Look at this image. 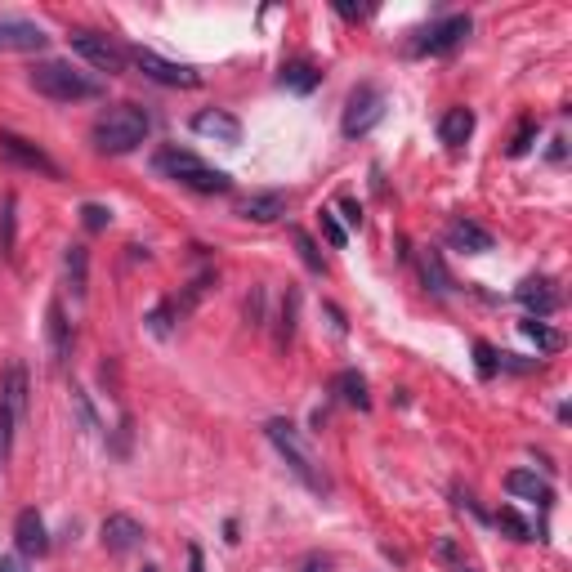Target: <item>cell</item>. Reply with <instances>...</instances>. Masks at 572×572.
<instances>
[{
	"instance_id": "42",
	"label": "cell",
	"mask_w": 572,
	"mask_h": 572,
	"mask_svg": "<svg viewBox=\"0 0 572 572\" xmlns=\"http://www.w3.org/2000/svg\"><path fill=\"white\" fill-rule=\"evenodd\" d=\"M304 572H331V564H327V559H309V564H304Z\"/></svg>"
},
{
	"instance_id": "32",
	"label": "cell",
	"mask_w": 572,
	"mask_h": 572,
	"mask_svg": "<svg viewBox=\"0 0 572 572\" xmlns=\"http://www.w3.org/2000/svg\"><path fill=\"white\" fill-rule=\"evenodd\" d=\"M291 242H295V251H300V260L309 264L313 273H322V255H318V246H313V237L304 233V228H291Z\"/></svg>"
},
{
	"instance_id": "19",
	"label": "cell",
	"mask_w": 572,
	"mask_h": 572,
	"mask_svg": "<svg viewBox=\"0 0 572 572\" xmlns=\"http://www.w3.org/2000/svg\"><path fill=\"white\" fill-rule=\"evenodd\" d=\"M63 282H68V291L76 300H85V291H90V251L81 242H72L63 251Z\"/></svg>"
},
{
	"instance_id": "21",
	"label": "cell",
	"mask_w": 572,
	"mask_h": 572,
	"mask_svg": "<svg viewBox=\"0 0 572 572\" xmlns=\"http://www.w3.org/2000/svg\"><path fill=\"white\" fill-rule=\"evenodd\" d=\"M470 135H474V112L470 108H447L443 121H438V139H443L447 148H461Z\"/></svg>"
},
{
	"instance_id": "15",
	"label": "cell",
	"mask_w": 572,
	"mask_h": 572,
	"mask_svg": "<svg viewBox=\"0 0 572 572\" xmlns=\"http://www.w3.org/2000/svg\"><path fill=\"white\" fill-rule=\"evenodd\" d=\"M286 206H291V197L278 193V188H269V193H251L237 202V215L251 219V224H273V219L286 215Z\"/></svg>"
},
{
	"instance_id": "17",
	"label": "cell",
	"mask_w": 572,
	"mask_h": 572,
	"mask_svg": "<svg viewBox=\"0 0 572 572\" xmlns=\"http://www.w3.org/2000/svg\"><path fill=\"white\" fill-rule=\"evenodd\" d=\"M519 304L532 313V318H546V313H555L559 304H564V295L555 291L550 278H528V282H519Z\"/></svg>"
},
{
	"instance_id": "26",
	"label": "cell",
	"mask_w": 572,
	"mask_h": 572,
	"mask_svg": "<svg viewBox=\"0 0 572 572\" xmlns=\"http://www.w3.org/2000/svg\"><path fill=\"white\" fill-rule=\"evenodd\" d=\"M295 313H300V291H286L282 295V309H278V349H291V336H295Z\"/></svg>"
},
{
	"instance_id": "3",
	"label": "cell",
	"mask_w": 572,
	"mask_h": 572,
	"mask_svg": "<svg viewBox=\"0 0 572 572\" xmlns=\"http://www.w3.org/2000/svg\"><path fill=\"white\" fill-rule=\"evenodd\" d=\"M27 81H32L36 94L54 103H81V99H103V81L63 59H45V63H32L27 68Z\"/></svg>"
},
{
	"instance_id": "13",
	"label": "cell",
	"mask_w": 572,
	"mask_h": 572,
	"mask_svg": "<svg viewBox=\"0 0 572 572\" xmlns=\"http://www.w3.org/2000/svg\"><path fill=\"white\" fill-rule=\"evenodd\" d=\"M193 130H197V135H206V139H215V143H228V148H237V143H242V121H237L233 112H224V108L197 112Z\"/></svg>"
},
{
	"instance_id": "23",
	"label": "cell",
	"mask_w": 572,
	"mask_h": 572,
	"mask_svg": "<svg viewBox=\"0 0 572 572\" xmlns=\"http://www.w3.org/2000/svg\"><path fill=\"white\" fill-rule=\"evenodd\" d=\"M331 389H336V398H340V403L358 407V412H367V407H371V394H367V380H362V376H358V371H340V376H336V385H331Z\"/></svg>"
},
{
	"instance_id": "39",
	"label": "cell",
	"mask_w": 572,
	"mask_h": 572,
	"mask_svg": "<svg viewBox=\"0 0 572 572\" xmlns=\"http://www.w3.org/2000/svg\"><path fill=\"white\" fill-rule=\"evenodd\" d=\"M0 572H27L23 564H18V559L14 555H0Z\"/></svg>"
},
{
	"instance_id": "7",
	"label": "cell",
	"mask_w": 572,
	"mask_h": 572,
	"mask_svg": "<svg viewBox=\"0 0 572 572\" xmlns=\"http://www.w3.org/2000/svg\"><path fill=\"white\" fill-rule=\"evenodd\" d=\"M0 157H5L9 166H18V170H32V175H45V179H63L59 161H54V157H50V152H45V148H36L32 139L14 135V130H0Z\"/></svg>"
},
{
	"instance_id": "5",
	"label": "cell",
	"mask_w": 572,
	"mask_h": 572,
	"mask_svg": "<svg viewBox=\"0 0 572 572\" xmlns=\"http://www.w3.org/2000/svg\"><path fill=\"white\" fill-rule=\"evenodd\" d=\"M385 90L380 85H358L354 94H349V103H345V117H340V130H345L349 139H362V135H371V130L385 121Z\"/></svg>"
},
{
	"instance_id": "4",
	"label": "cell",
	"mask_w": 572,
	"mask_h": 572,
	"mask_svg": "<svg viewBox=\"0 0 572 572\" xmlns=\"http://www.w3.org/2000/svg\"><path fill=\"white\" fill-rule=\"evenodd\" d=\"M152 170H161L166 179L193 188V193H228V188H233V179H228L224 170L206 166V161L188 148H161L157 157H152Z\"/></svg>"
},
{
	"instance_id": "27",
	"label": "cell",
	"mask_w": 572,
	"mask_h": 572,
	"mask_svg": "<svg viewBox=\"0 0 572 572\" xmlns=\"http://www.w3.org/2000/svg\"><path fill=\"white\" fill-rule=\"evenodd\" d=\"M434 559H438V564H443L447 572H474V564L461 555V546H456L452 537H438V541H434Z\"/></svg>"
},
{
	"instance_id": "11",
	"label": "cell",
	"mask_w": 572,
	"mask_h": 572,
	"mask_svg": "<svg viewBox=\"0 0 572 572\" xmlns=\"http://www.w3.org/2000/svg\"><path fill=\"white\" fill-rule=\"evenodd\" d=\"M45 27L32 23V18H14V14H0V50H45Z\"/></svg>"
},
{
	"instance_id": "40",
	"label": "cell",
	"mask_w": 572,
	"mask_h": 572,
	"mask_svg": "<svg viewBox=\"0 0 572 572\" xmlns=\"http://www.w3.org/2000/svg\"><path fill=\"white\" fill-rule=\"evenodd\" d=\"M188 572H206V568H202V550H197V546L188 550Z\"/></svg>"
},
{
	"instance_id": "29",
	"label": "cell",
	"mask_w": 572,
	"mask_h": 572,
	"mask_svg": "<svg viewBox=\"0 0 572 572\" xmlns=\"http://www.w3.org/2000/svg\"><path fill=\"white\" fill-rule=\"evenodd\" d=\"M14 206H18L14 193L0 197V255L14 251Z\"/></svg>"
},
{
	"instance_id": "1",
	"label": "cell",
	"mask_w": 572,
	"mask_h": 572,
	"mask_svg": "<svg viewBox=\"0 0 572 572\" xmlns=\"http://www.w3.org/2000/svg\"><path fill=\"white\" fill-rule=\"evenodd\" d=\"M148 135H152V117L139 108V103H112V108H103L90 126V143L99 152H112V157L135 152Z\"/></svg>"
},
{
	"instance_id": "35",
	"label": "cell",
	"mask_w": 572,
	"mask_h": 572,
	"mask_svg": "<svg viewBox=\"0 0 572 572\" xmlns=\"http://www.w3.org/2000/svg\"><path fill=\"white\" fill-rule=\"evenodd\" d=\"M318 224H322V237H327L331 246H345V228H340L336 211H318Z\"/></svg>"
},
{
	"instance_id": "36",
	"label": "cell",
	"mask_w": 572,
	"mask_h": 572,
	"mask_svg": "<svg viewBox=\"0 0 572 572\" xmlns=\"http://www.w3.org/2000/svg\"><path fill=\"white\" fill-rule=\"evenodd\" d=\"M474 354H479V371H483V376H497V371H501V354L488 345V340H479V345H474Z\"/></svg>"
},
{
	"instance_id": "31",
	"label": "cell",
	"mask_w": 572,
	"mask_h": 572,
	"mask_svg": "<svg viewBox=\"0 0 572 572\" xmlns=\"http://www.w3.org/2000/svg\"><path fill=\"white\" fill-rule=\"evenodd\" d=\"M537 117H523L519 121V130H514V139H510V157H523V152L532 148V143H537Z\"/></svg>"
},
{
	"instance_id": "18",
	"label": "cell",
	"mask_w": 572,
	"mask_h": 572,
	"mask_svg": "<svg viewBox=\"0 0 572 572\" xmlns=\"http://www.w3.org/2000/svg\"><path fill=\"white\" fill-rule=\"evenodd\" d=\"M45 336H50V354L54 362H68L72 358V322L68 313H63V300H50V309H45Z\"/></svg>"
},
{
	"instance_id": "2",
	"label": "cell",
	"mask_w": 572,
	"mask_h": 572,
	"mask_svg": "<svg viewBox=\"0 0 572 572\" xmlns=\"http://www.w3.org/2000/svg\"><path fill=\"white\" fill-rule=\"evenodd\" d=\"M264 438L278 447V456L286 461V470H291L304 488L318 492V497H327V492H331V474L322 470V461L313 456V447L304 443L300 429H295L291 421H269V425H264Z\"/></svg>"
},
{
	"instance_id": "10",
	"label": "cell",
	"mask_w": 572,
	"mask_h": 572,
	"mask_svg": "<svg viewBox=\"0 0 572 572\" xmlns=\"http://www.w3.org/2000/svg\"><path fill=\"white\" fill-rule=\"evenodd\" d=\"M99 541L108 555H130L135 546H143V523L130 519V514H108L99 528Z\"/></svg>"
},
{
	"instance_id": "16",
	"label": "cell",
	"mask_w": 572,
	"mask_h": 572,
	"mask_svg": "<svg viewBox=\"0 0 572 572\" xmlns=\"http://www.w3.org/2000/svg\"><path fill=\"white\" fill-rule=\"evenodd\" d=\"M27 394H32V389H27V367L23 362H9L5 380H0V403L9 407V416H14L18 425L27 421Z\"/></svg>"
},
{
	"instance_id": "24",
	"label": "cell",
	"mask_w": 572,
	"mask_h": 572,
	"mask_svg": "<svg viewBox=\"0 0 572 572\" xmlns=\"http://www.w3.org/2000/svg\"><path fill=\"white\" fill-rule=\"evenodd\" d=\"M416 269H421V282H425L434 295H452V278H447V269H443V260H438V251H421Z\"/></svg>"
},
{
	"instance_id": "9",
	"label": "cell",
	"mask_w": 572,
	"mask_h": 572,
	"mask_svg": "<svg viewBox=\"0 0 572 572\" xmlns=\"http://www.w3.org/2000/svg\"><path fill=\"white\" fill-rule=\"evenodd\" d=\"M68 41H72V50L81 54L94 72H108V76L126 72V50H121L117 41H108V36H99V32H72Z\"/></svg>"
},
{
	"instance_id": "12",
	"label": "cell",
	"mask_w": 572,
	"mask_h": 572,
	"mask_svg": "<svg viewBox=\"0 0 572 572\" xmlns=\"http://www.w3.org/2000/svg\"><path fill=\"white\" fill-rule=\"evenodd\" d=\"M14 546L23 550L27 559L50 555V532H45V519L36 510H18V519H14Z\"/></svg>"
},
{
	"instance_id": "33",
	"label": "cell",
	"mask_w": 572,
	"mask_h": 572,
	"mask_svg": "<svg viewBox=\"0 0 572 572\" xmlns=\"http://www.w3.org/2000/svg\"><path fill=\"white\" fill-rule=\"evenodd\" d=\"M14 416H9V407L0 403V470L9 465V452H14Z\"/></svg>"
},
{
	"instance_id": "37",
	"label": "cell",
	"mask_w": 572,
	"mask_h": 572,
	"mask_svg": "<svg viewBox=\"0 0 572 572\" xmlns=\"http://www.w3.org/2000/svg\"><path fill=\"white\" fill-rule=\"evenodd\" d=\"M246 318H251V327H264V286H255L251 300H246Z\"/></svg>"
},
{
	"instance_id": "20",
	"label": "cell",
	"mask_w": 572,
	"mask_h": 572,
	"mask_svg": "<svg viewBox=\"0 0 572 572\" xmlns=\"http://www.w3.org/2000/svg\"><path fill=\"white\" fill-rule=\"evenodd\" d=\"M505 492H510V497H523V501H537V505L555 501V488H550L546 479H537L532 470H510L505 474Z\"/></svg>"
},
{
	"instance_id": "38",
	"label": "cell",
	"mask_w": 572,
	"mask_h": 572,
	"mask_svg": "<svg viewBox=\"0 0 572 572\" xmlns=\"http://www.w3.org/2000/svg\"><path fill=\"white\" fill-rule=\"evenodd\" d=\"M336 206H340V215H345V219H349V224H354V228H362V206L354 202V197H340V202H336Z\"/></svg>"
},
{
	"instance_id": "8",
	"label": "cell",
	"mask_w": 572,
	"mask_h": 572,
	"mask_svg": "<svg viewBox=\"0 0 572 572\" xmlns=\"http://www.w3.org/2000/svg\"><path fill=\"white\" fill-rule=\"evenodd\" d=\"M470 36V14H447L412 36V54H452Z\"/></svg>"
},
{
	"instance_id": "30",
	"label": "cell",
	"mask_w": 572,
	"mask_h": 572,
	"mask_svg": "<svg viewBox=\"0 0 572 572\" xmlns=\"http://www.w3.org/2000/svg\"><path fill=\"white\" fill-rule=\"evenodd\" d=\"M72 412H76V421H81L85 434H99V416H94V403L81 385H72Z\"/></svg>"
},
{
	"instance_id": "28",
	"label": "cell",
	"mask_w": 572,
	"mask_h": 572,
	"mask_svg": "<svg viewBox=\"0 0 572 572\" xmlns=\"http://www.w3.org/2000/svg\"><path fill=\"white\" fill-rule=\"evenodd\" d=\"M492 523H497V528H501V532H510V537H514V541H532V523H528V519H523V514H519V510H510V505H501V510H497V514H492Z\"/></svg>"
},
{
	"instance_id": "41",
	"label": "cell",
	"mask_w": 572,
	"mask_h": 572,
	"mask_svg": "<svg viewBox=\"0 0 572 572\" xmlns=\"http://www.w3.org/2000/svg\"><path fill=\"white\" fill-rule=\"evenodd\" d=\"M564 152H568V139L559 135V139H555V148H550V161H564Z\"/></svg>"
},
{
	"instance_id": "43",
	"label": "cell",
	"mask_w": 572,
	"mask_h": 572,
	"mask_svg": "<svg viewBox=\"0 0 572 572\" xmlns=\"http://www.w3.org/2000/svg\"><path fill=\"white\" fill-rule=\"evenodd\" d=\"M143 572H157V568H143Z\"/></svg>"
},
{
	"instance_id": "22",
	"label": "cell",
	"mask_w": 572,
	"mask_h": 572,
	"mask_svg": "<svg viewBox=\"0 0 572 572\" xmlns=\"http://www.w3.org/2000/svg\"><path fill=\"white\" fill-rule=\"evenodd\" d=\"M282 90H291V94H313L322 85V72L313 68V63H304V59H295V63H286L282 68Z\"/></svg>"
},
{
	"instance_id": "14",
	"label": "cell",
	"mask_w": 572,
	"mask_h": 572,
	"mask_svg": "<svg viewBox=\"0 0 572 572\" xmlns=\"http://www.w3.org/2000/svg\"><path fill=\"white\" fill-rule=\"evenodd\" d=\"M447 246L465 251V255H488L492 246H497V237H492L488 228H479L474 219H452V224H447Z\"/></svg>"
},
{
	"instance_id": "25",
	"label": "cell",
	"mask_w": 572,
	"mask_h": 572,
	"mask_svg": "<svg viewBox=\"0 0 572 572\" xmlns=\"http://www.w3.org/2000/svg\"><path fill=\"white\" fill-rule=\"evenodd\" d=\"M519 331L541 349V354H559V349H564V331H550L546 322H537V318H523Z\"/></svg>"
},
{
	"instance_id": "6",
	"label": "cell",
	"mask_w": 572,
	"mask_h": 572,
	"mask_svg": "<svg viewBox=\"0 0 572 572\" xmlns=\"http://www.w3.org/2000/svg\"><path fill=\"white\" fill-rule=\"evenodd\" d=\"M126 63H135V68L157 85H175V90H193V85H202V72L197 68H188V63H170V59H161L157 50H143V45L126 50Z\"/></svg>"
},
{
	"instance_id": "34",
	"label": "cell",
	"mask_w": 572,
	"mask_h": 572,
	"mask_svg": "<svg viewBox=\"0 0 572 572\" xmlns=\"http://www.w3.org/2000/svg\"><path fill=\"white\" fill-rule=\"evenodd\" d=\"M81 224L90 228V233H103V228L112 224V211H108V206H99V202H85L81 206Z\"/></svg>"
}]
</instances>
